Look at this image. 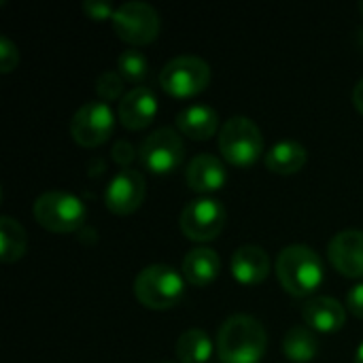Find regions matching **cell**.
<instances>
[{
  "label": "cell",
  "instance_id": "ac0fdd59",
  "mask_svg": "<svg viewBox=\"0 0 363 363\" xmlns=\"http://www.w3.org/2000/svg\"><path fill=\"white\" fill-rule=\"evenodd\" d=\"M219 128V115L206 104H191L177 115V130L191 140H208Z\"/></svg>",
  "mask_w": 363,
  "mask_h": 363
},
{
  "label": "cell",
  "instance_id": "7c38bea8",
  "mask_svg": "<svg viewBox=\"0 0 363 363\" xmlns=\"http://www.w3.org/2000/svg\"><path fill=\"white\" fill-rule=\"evenodd\" d=\"M328 257L332 266L349 277L363 279V232L362 230H345L338 232L328 247Z\"/></svg>",
  "mask_w": 363,
  "mask_h": 363
},
{
  "label": "cell",
  "instance_id": "30bf717a",
  "mask_svg": "<svg viewBox=\"0 0 363 363\" xmlns=\"http://www.w3.org/2000/svg\"><path fill=\"white\" fill-rule=\"evenodd\" d=\"M115 128V113L102 100L85 102L70 121V136L77 145L94 149L108 140Z\"/></svg>",
  "mask_w": 363,
  "mask_h": 363
},
{
  "label": "cell",
  "instance_id": "9c48e42d",
  "mask_svg": "<svg viewBox=\"0 0 363 363\" xmlns=\"http://www.w3.org/2000/svg\"><path fill=\"white\" fill-rule=\"evenodd\" d=\"M181 232L196 242L215 240L225 228V208L215 198H196L181 211Z\"/></svg>",
  "mask_w": 363,
  "mask_h": 363
},
{
  "label": "cell",
  "instance_id": "52a82bcc",
  "mask_svg": "<svg viewBox=\"0 0 363 363\" xmlns=\"http://www.w3.org/2000/svg\"><path fill=\"white\" fill-rule=\"evenodd\" d=\"M113 30L115 34L130 45H149L160 34V13L149 4L140 0H130L117 6L113 15Z\"/></svg>",
  "mask_w": 363,
  "mask_h": 363
},
{
  "label": "cell",
  "instance_id": "2e32d148",
  "mask_svg": "<svg viewBox=\"0 0 363 363\" xmlns=\"http://www.w3.org/2000/svg\"><path fill=\"white\" fill-rule=\"evenodd\" d=\"M270 274V255L255 245L238 247L232 255V277L242 285H257Z\"/></svg>",
  "mask_w": 363,
  "mask_h": 363
},
{
  "label": "cell",
  "instance_id": "1f68e13d",
  "mask_svg": "<svg viewBox=\"0 0 363 363\" xmlns=\"http://www.w3.org/2000/svg\"><path fill=\"white\" fill-rule=\"evenodd\" d=\"M164 363H170V362H164Z\"/></svg>",
  "mask_w": 363,
  "mask_h": 363
},
{
  "label": "cell",
  "instance_id": "7a4b0ae2",
  "mask_svg": "<svg viewBox=\"0 0 363 363\" xmlns=\"http://www.w3.org/2000/svg\"><path fill=\"white\" fill-rule=\"evenodd\" d=\"M277 277L294 298L313 296L325 281V268L317 251L306 245H289L277 257Z\"/></svg>",
  "mask_w": 363,
  "mask_h": 363
},
{
  "label": "cell",
  "instance_id": "5b68a950",
  "mask_svg": "<svg viewBox=\"0 0 363 363\" xmlns=\"http://www.w3.org/2000/svg\"><path fill=\"white\" fill-rule=\"evenodd\" d=\"M32 215L40 228L55 234H68L83 228L87 208L77 196L62 189H51L36 198L32 204Z\"/></svg>",
  "mask_w": 363,
  "mask_h": 363
},
{
  "label": "cell",
  "instance_id": "d6986e66",
  "mask_svg": "<svg viewBox=\"0 0 363 363\" xmlns=\"http://www.w3.org/2000/svg\"><path fill=\"white\" fill-rule=\"evenodd\" d=\"M308 151L296 140H281L266 153V168L277 174H296L304 168Z\"/></svg>",
  "mask_w": 363,
  "mask_h": 363
},
{
  "label": "cell",
  "instance_id": "44dd1931",
  "mask_svg": "<svg viewBox=\"0 0 363 363\" xmlns=\"http://www.w3.org/2000/svg\"><path fill=\"white\" fill-rule=\"evenodd\" d=\"M28 249V236L19 221L13 217L2 215L0 217V262L2 264H15L26 255Z\"/></svg>",
  "mask_w": 363,
  "mask_h": 363
},
{
  "label": "cell",
  "instance_id": "ffe728a7",
  "mask_svg": "<svg viewBox=\"0 0 363 363\" xmlns=\"http://www.w3.org/2000/svg\"><path fill=\"white\" fill-rule=\"evenodd\" d=\"M283 353L289 362L311 363L319 355V338L308 325H294L283 338Z\"/></svg>",
  "mask_w": 363,
  "mask_h": 363
},
{
  "label": "cell",
  "instance_id": "484cf974",
  "mask_svg": "<svg viewBox=\"0 0 363 363\" xmlns=\"http://www.w3.org/2000/svg\"><path fill=\"white\" fill-rule=\"evenodd\" d=\"M81 9H83V13L89 17V19H94V21H102V19H113V15H115V6L111 4V2H106V0H85L83 4H81Z\"/></svg>",
  "mask_w": 363,
  "mask_h": 363
},
{
  "label": "cell",
  "instance_id": "ba28073f",
  "mask_svg": "<svg viewBox=\"0 0 363 363\" xmlns=\"http://www.w3.org/2000/svg\"><path fill=\"white\" fill-rule=\"evenodd\" d=\"M138 157L143 166L153 174L174 172L185 157V143L179 130L174 128H157L153 130L140 145Z\"/></svg>",
  "mask_w": 363,
  "mask_h": 363
},
{
  "label": "cell",
  "instance_id": "6da1fadb",
  "mask_svg": "<svg viewBox=\"0 0 363 363\" xmlns=\"http://www.w3.org/2000/svg\"><path fill=\"white\" fill-rule=\"evenodd\" d=\"M268 334L251 315H232L219 328L217 355L221 363H259L266 355Z\"/></svg>",
  "mask_w": 363,
  "mask_h": 363
},
{
  "label": "cell",
  "instance_id": "5bb4252c",
  "mask_svg": "<svg viewBox=\"0 0 363 363\" xmlns=\"http://www.w3.org/2000/svg\"><path fill=\"white\" fill-rule=\"evenodd\" d=\"M185 181H187L189 189H194L196 194H213L225 185L228 170L217 155L200 153L187 164Z\"/></svg>",
  "mask_w": 363,
  "mask_h": 363
},
{
  "label": "cell",
  "instance_id": "83f0119b",
  "mask_svg": "<svg viewBox=\"0 0 363 363\" xmlns=\"http://www.w3.org/2000/svg\"><path fill=\"white\" fill-rule=\"evenodd\" d=\"M347 308L353 317L363 319V283H357L355 287H351V291L347 294Z\"/></svg>",
  "mask_w": 363,
  "mask_h": 363
},
{
  "label": "cell",
  "instance_id": "4dcf8cb0",
  "mask_svg": "<svg viewBox=\"0 0 363 363\" xmlns=\"http://www.w3.org/2000/svg\"><path fill=\"white\" fill-rule=\"evenodd\" d=\"M359 13H362V17H363V0L359 2Z\"/></svg>",
  "mask_w": 363,
  "mask_h": 363
},
{
  "label": "cell",
  "instance_id": "8fae6325",
  "mask_svg": "<svg viewBox=\"0 0 363 363\" xmlns=\"http://www.w3.org/2000/svg\"><path fill=\"white\" fill-rule=\"evenodd\" d=\"M147 196V181L134 168H121L104 191V204L115 215H132Z\"/></svg>",
  "mask_w": 363,
  "mask_h": 363
},
{
  "label": "cell",
  "instance_id": "e0dca14e",
  "mask_svg": "<svg viewBox=\"0 0 363 363\" xmlns=\"http://www.w3.org/2000/svg\"><path fill=\"white\" fill-rule=\"evenodd\" d=\"M219 270H221V259L217 251L208 247H196L187 251V255L183 257V266H181V274L194 287L211 285L217 279Z\"/></svg>",
  "mask_w": 363,
  "mask_h": 363
},
{
  "label": "cell",
  "instance_id": "277c9868",
  "mask_svg": "<svg viewBox=\"0 0 363 363\" xmlns=\"http://www.w3.org/2000/svg\"><path fill=\"white\" fill-rule=\"evenodd\" d=\"M217 145L223 160L240 168L253 166L264 153L262 130L253 119L245 115H234L221 125Z\"/></svg>",
  "mask_w": 363,
  "mask_h": 363
},
{
  "label": "cell",
  "instance_id": "603a6c76",
  "mask_svg": "<svg viewBox=\"0 0 363 363\" xmlns=\"http://www.w3.org/2000/svg\"><path fill=\"white\" fill-rule=\"evenodd\" d=\"M117 72L123 77V81L130 83H143L149 74V62L143 51L138 49H123L117 57Z\"/></svg>",
  "mask_w": 363,
  "mask_h": 363
},
{
  "label": "cell",
  "instance_id": "4fadbf2b",
  "mask_svg": "<svg viewBox=\"0 0 363 363\" xmlns=\"http://www.w3.org/2000/svg\"><path fill=\"white\" fill-rule=\"evenodd\" d=\"M157 115V96L147 85H136L119 100L117 117L119 123L128 130H143L151 125Z\"/></svg>",
  "mask_w": 363,
  "mask_h": 363
},
{
  "label": "cell",
  "instance_id": "f1b7e54d",
  "mask_svg": "<svg viewBox=\"0 0 363 363\" xmlns=\"http://www.w3.org/2000/svg\"><path fill=\"white\" fill-rule=\"evenodd\" d=\"M353 106L357 108V113L363 115V79L357 81V85L353 87Z\"/></svg>",
  "mask_w": 363,
  "mask_h": 363
},
{
  "label": "cell",
  "instance_id": "7402d4cb",
  "mask_svg": "<svg viewBox=\"0 0 363 363\" xmlns=\"http://www.w3.org/2000/svg\"><path fill=\"white\" fill-rule=\"evenodd\" d=\"M181 363H206L213 357V340L204 330H187L177 340Z\"/></svg>",
  "mask_w": 363,
  "mask_h": 363
},
{
  "label": "cell",
  "instance_id": "8992f818",
  "mask_svg": "<svg viewBox=\"0 0 363 363\" xmlns=\"http://www.w3.org/2000/svg\"><path fill=\"white\" fill-rule=\"evenodd\" d=\"M211 83V66L198 55H177L164 64L160 85L174 98H191Z\"/></svg>",
  "mask_w": 363,
  "mask_h": 363
},
{
  "label": "cell",
  "instance_id": "9a60e30c",
  "mask_svg": "<svg viewBox=\"0 0 363 363\" xmlns=\"http://www.w3.org/2000/svg\"><path fill=\"white\" fill-rule=\"evenodd\" d=\"M302 319L315 332L334 334L345 328L347 311L338 300L328 296H317L306 300V304L302 306Z\"/></svg>",
  "mask_w": 363,
  "mask_h": 363
},
{
  "label": "cell",
  "instance_id": "4316f807",
  "mask_svg": "<svg viewBox=\"0 0 363 363\" xmlns=\"http://www.w3.org/2000/svg\"><path fill=\"white\" fill-rule=\"evenodd\" d=\"M134 157H136V149H134L128 140H117V143L113 145V160H115L119 166L130 168V164L134 162Z\"/></svg>",
  "mask_w": 363,
  "mask_h": 363
},
{
  "label": "cell",
  "instance_id": "d4e9b609",
  "mask_svg": "<svg viewBox=\"0 0 363 363\" xmlns=\"http://www.w3.org/2000/svg\"><path fill=\"white\" fill-rule=\"evenodd\" d=\"M17 64H19V49L6 34H2L0 36V72H11Z\"/></svg>",
  "mask_w": 363,
  "mask_h": 363
},
{
  "label": "cell",
  "instance_id": "3957f363",
  "mask_svg": "<svg viewBox=\"0 0 363 363\" xmlns=\"http://www.w3.org/2000/svg\"><path fill=\"white\" fill-rule=\"evenodd\" d=\"M134 296L151 311L174 308L185 296V277L166 264L147 266L134 279Z\"/></svg>",
  "mask_w": 363,
  "mask_h": 363
},
{
  "label": "cell",
  "instance_id": "cb8c5ba5",
  "mask_svg": "<svg viewBox=\"0 0 363 363\" xmlns=\"http://www.w3.org/2000/svg\"><path fill=\"white\" fill-rule=\"evenodd\" d=\"M123 77L117 72V70H104L98 74L96 79V94L106 100V102H113V100H119L123 98Z\"/></svg>",
  "mask_w": 363,
  "mask_h": 363
},
{
  "label": "cell",
  "instance_id": "f546056e",
  "mask_svg": "<svg viewBox=\"0 0 363 363\" xmlns=\"http://www.w3.org/2000/svg\"><path fill=\"white\" fill-rule=\"evenodd\" d=\"M355 363H363V342L359 345L357 353H355Z\"/></svg>",
  "mask_w": 363,
  "mask_h": 363
}]
</instances>
